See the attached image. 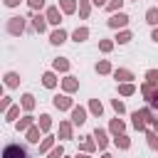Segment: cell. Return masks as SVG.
<instances>
[{"mask_svg": "<svg viewBox=\"0 0 158 158\" xmlns=\"http://www.w3.org/2000/svg\"><path fill=\"white\" fill-rule=\"evenodd\" d=\"M101 158H111V156H109V153H104V156H101Z\"/></svg>", "mask_w": 158, "mask_h": 158, "instance_id": "681fc988", "label": "cell"}, {"mask_svg": "<svg viewBox=\"0 0 158 158\" xmlns=\"http://www.w3.org/2000/svg\"><path fill=\"white\" fill-rule=\"evenodd\" d=\"M84 121H86V109L84 106H74L72 109V123L74 126H81Z\"/></svg>", "mask_w": 158, "mask_h": 158, "instance_id": "8992f818", "label": "cell"}, {"mask_svg": "<svg viewBox=\"0 0 158 158\" xmlns=\"http://www.w3.org/2000/svg\"><path fill=\"white\" fill-rule=\"evenodd\" d=\"M133 91H136V86H133L131 81H128V84H121V86H118V94H121V96H131Z\"/></svg>", "mask_w": 158, "mask_h": 158, "instance_id": "836d02e7", "label": "cell"}, {"mask_svg": "<svg viewBox=\"0 0 158 158\" xmlns=\"http://www.w3.org/2000/svg\"><path fill=\"white\" fill-rule=\"evenodd\" d=\"M20 104H22V109H25V111H32V109H35V96H32V94H22Z\"/></svg>", "mask_w": 158, "mask_h": 158, "instance_id": "44dd1931", "label": "cell"}, {"mask_svg": "<svg viewBox=\"0 0 158 158\" xmlns=\"http://www.w3.org/2000/svg\"><path fill=\"white\" fill-rule=\"evenodd\" d=\"M131 37H133V35H131L128 30H121V32H118V35H116L114 40H116L118 44H126V42H131Z\"/></svg>", "mask_w": 158, "mask_h": 158, "instance_id": "4dcf8cb0", "label": "cell"}, {"mask_svg": "<svg viewBox=\"0 0 158 158\" xmlns=\"http://www.w3.org/2000/svg\"><path fill=\"white\" fill-rule=\"evenodd\" d=\"M40 126H32V128H27V141L30 143H40Z\"/></svg>", "mask_w": 158, "mask_h": 158, "instance_id": "83f0119b", "label": "cell"}, {"mask_svg": "<svg viewBox=\"0 0 158 158\" xmlns=\"http://www.w3.org/2000/svg\"><path fill=\"white\" fill-rule=\"evenodd\" d=\"M151 111H153V118H158V91H156L153 99H151Z\"/></svg>", "mask_w": 158, "mask_h": 158, "instance_id": "60d3db41", "label": "cell"}, {"mask_svg": "<svg viewBox=\"0 0 158 158\" xmlns=\"http://www.w3.org/2000/svg\"><path fill=\"white\" fill-rule=\"evenodd\" d=\"M96 72H99V74H111V62H109V59H101V62L96 64Z\"/></svg>", "mask_w": 158, "mask_h": 158, "instance_id": "1f68e13d", "label": "cell"}, {"mask_svg": "<svg viewBox=\"0 0 158 158\" xmlns=\"http://www.w3.org/2000/svg\"><path fill=\"white\" fill-rule=\"evenodd\" d=\"M0 106H2V109H10V96H5V99L0 101Z\"/></svg>", "mask_w": 158, "mask_h": 158, "instance_id": "ee69618b", "label": "cell"}, {"mask_svg": "<svg viewBox=\"0 0 158 158\" xmlns=\"http://www.w3.org/2000/svg\"><path fill=\"white\" fill-rule=\"evenodd\" d=\"M77 158H89V153H77Z\"/></svg>", "mask_w": 158, "mask_h": 158, "instance_id": "c3c4849f", "label": "cell"}, {"mask_svg": "<svg viewBox=\"0 0 158 158\" xmlns=\"http://www.w3.org/2000/svg\"><path fill=\"white\" fill-rule=\"evenodd\" d=\"M99 49H101V52H106V54H109V52H111V49H114V42H111V40H101V42H99Z\"/></svg>", "mask_w": 158, "mask_h": 158, "instance_id": "f35d334b", "label": "cell"}, {"mask_svg": "<svg viewBox=\"0 0 158 158\" xmlns=\"http://www.w3.org/2000/svg\"><path fill=\"white\" fill-rule=\"evenodd\" d=\"M7 32L10 35H22L25 32V17H10L7 20Z\"/></svg>", "mask_w": 158, "mask_h": 158, "instance_id": "277c9868", "label": "cell"}, {"mask_svg": "<svg viewBox=\"0 0 158 158\" xmlns=\"http://www.w3.org/2000/svg\"><path fill=\"white\" fill-rule=\"evenodd\" d=\"M52 104H54V109H59V111H67V109H74V104H72V99H69L67 94H57V96L52 99Z\"/></svg>", "mask_w": 158, "mask_h": 158, "instance_id": "5b68a950", "label": "cell"}, {"mask_svg": "<svg viewBox=\"0 0 158 158\" xmlns=\"http://www.w3.org/2000/svg\"><path fill=\"white\" fill-rule=\"evenodd\" d=\"M89 111H91L94 116H101V114H104V106H101V101H99V99H91V101H89Z\"/></svg>", "mask_w": 158, "mask_h": 158, "instance_id": "4316f807", "label": "cell"}, {"mask_svg": "<svg viewBox=\"0 0 158 158\" xmlns=\"http://www.w3.org/2000/svg\"><path fill=\"white\" fill-rule=\"evenodd\" d=\"M2 158H30V153H27V148L20 146V143H7V146L2 148Z\"/></svg>", "mask_w": 158, "mask_h": 158, "instance_id": "7a4b0ae2", "label": "cell"}, {"mask_svg": "<svg viewBox=\"0 0 158 158\" xmlns=\"http://www.w3.org/2000/svg\"><path fill=\"white\" fill-rule=\"evenodd\" d=\"M146 81L148 84H158V69H148L146 72Z\"/></svg>", "mask_w": 158, "mask_h": 158, "instance_id": "74e56055", "label": "cell"}, {"mask_svg": "<svg viewBox=\"0 0 158 158\" xmlns=\"http://www.w3.org/2000/svg\"><path fill=\"white\" fill-rule=\"evenodd\" d=\"M146 22H148V25H153V27H158V7L146 10Z\"/></svg>", "mask_w": 158, "mask_h": 158, "instance_id": "d4e9b609", "label": "cell"}, {"mask_svg": "<svg viewBox=\"0 0 158 158\" xmlns=\"http://www.w3.org/2000/svg\"><path fill=\"white\" fill-rule=\"evenodd\" d=\"M123 128H126V123H123L118 116H116V118H111V123H109V131H111L114 136H121V133H123Z\"/></svg>", "mask_w": 158, "mask_h": 158, "instance_id": "8fae6325", "label": "cell"}, {"mask_svg": "<svg viewBox=\"0 0 158 158\" xmlns=\"http://www.w3.org/2000/svg\"><path fill=\"white\" fill-rule=\"evenodd\" d=\"M5 84H7L10 89L20 86V74H17V72H7V74H5Z\"/></svg>", "mask_w": 158, "mask_h": 158, "instance_id": "e0dca14e", "label": "cell"}, {"mask_svg": "<svg viewBox=\"0 0 158 158\" xmlns=\"http://www.w3.org/2000/svg\"><path fill=\"white\" fill-rule=\"evenodd\" d=\"M136 2H138V0H136Z\"/></svg>", "mask_w": 158, "mask_h": 158, "instance_id": "f907efd6", "label": "cell"}, {"mask_svg": "<svg viewBox=\"0 0 158 158\" xmlns=\"http://www.w3.org/2000/svg\"><path fill=\"white\" fill-rule=\"evenodd\" d=\"M111 106H114V111H116L118 116H121V114L126 111V106H123V101H118V99H114V101H111Z\"/></svg>", "mask_w": 158, "mask_h": 158, "instance_id": "ab89813d", "label": "cell"}, {"mask_svg": "<svg viewBox=\"0 0 158 158\" xmlns=\"http://www.w3.org/2000/svg\"><path fill=\"white\" fill-rule=\"evenodd\" d=\"M5 5H7V7H17V5H20V0H5Z\"/></svg>", "mask_w": 158, "mask_h": 158, "instance_id": "f6af8a7d", "label": "cell"}, {"mask_svg": "<svg viewBox=\"0 0 158 158\" xmlns=\"http://www.w3.org/2000/svg\"><path fill=\"white\" fill-rule=\"evenodd\" d=\"M44 17H47L49 25H59V22H62V12H59V7H54V5L47 7V15H44Z\"/></svg>", "mask_w": 158, "mask_h": 158, "instance_id": "ba28073f", "label": "cell"}, {"mask_svg": "<svg viewBox=\"0 0 158 158\" xmlns=\"http://www.w3.org/2000/svg\"><path fill=\"white\" fill-rule=\"evenodd\" d=\"M52 148H54V138H52V136H44L42 143H40V153H49Z\"/></svg>", "mask_w": 158, "mask_h": 158, "instance_id": "603a6c76", "label": "cell"}, {"mask_svg": "<svg viewBox=\"0 0 158 158\" xmlns=\"http://www.w3.org/2000/svg\"><path fill=\"white\" fill-rule=\"evenodd\" d=\"M146 141H148V148L158 151V133L156 131H146Z\"/></svg>", "mask_w": 158, "mask_h": 158, "instance_id": "f1b7e54d", "label": "cell"}, {"mask_svg": "<svg viewBox=\"0 0 158 158\" xmlns=\"http://www.w3.org/2000/svg\"><path fill=\"white\" fill-rule=\"evenodd\" d=\"M91 136H94V141H96V146H99V148H106V146H109V138H106V131H104L101 126H96Z\"/></svg>", "mask_w": 158, "mask_h": 158, "instance_id": "52a82bcc", "label": "cell"}, {"mask_svg": "<svg viewBox=\"0 0 158 158\" xmlns=\"http://www.w3.org/2000/svg\"><path fill=\"white\" fill-rule=\"evenodd\" d=\"M59 138H72V123L69 121H59Z\"/></svg>", "mask_w": 158, "mask_h": 158, "instance_id": "d6986e66", "label": "cell"}, {"mask_svg": "<svg viewBox=\"0 0 158 158\" xmlns=\"http://www.w3.org/2000/svg\"><path fill=\"white\" fill-rule=\"evenodd\" d=\"M47 158H64V146L59 143V146H54L52 151H49V156Z\"/></svg>", "mask_w": 158, "mask_h": 158, "instance_id": "e575fe53", "label": "cell"}, {"mask_svg": "<svg viewBox=\"0 0 158 158\" xmlns=\"http://www.w3.org/2000/svg\"><path fill=\"white\" fill-rule=\"evenodd\" d=\"M17 116H20V106H10V109H7V114H5V118H7V121H15Z\"/></svg>", "mask_w": 158, "mask_h": 158, "instance_id": "8d00e7d4", "label": "cell"}, {"mask_svg": "<svg viewBox=\"0 0 158 158\" xmlns=\"http://www.w3.org/2000/svg\"><path fill=\"white\" fill-rule=\"evenodd\" d=\"M141 91H143V96H146V99L151 101V99H153V94H156L158 89H156V84H148V81H146V84L141 86Z\"/></svg>", "mask_w": 158, "mask_h": 158, "instance_id": "f546056e", "label": "cell"}, {"mask_svg": "<svg viewBox=\"0 0 158 158\" xmlns=\"http://www.w3.org/2000/svg\"><path fill=\"white\" fill-rule=\"evenodd\" d=\"M121 5H123V0H109L106 10H109V12H121Z\"/></svg>", "mask_w": 158, "mask_h": 158, "instance_id": "d590c367", "label": "cell"}, {"mask_svg": "<svg viewBox=\"0 0 158 158\" xmlns=\"http://www.w3.org/2000/svg\"><path fill=\"white\" fill-rule=\"evenodd\" d=\"M114 143H116V148H121V151L131 148V138H128L126 133H121V136H114Z\"/></svg>", "mask_w": 158, "mask_h": 158, "instance_id": "5bb4252c", "label": "cell"}, {"mask_svg": "<svg viewBox=\"0 0 158 158\" xmlns=\"http://www.w3.org/2000/svg\"><path fill=\"white\" fill-rule=\"evenodd\" d=\"M114 79H116V81H121V84H128V81H131V79H136V77H133V72H131V69H116V72H114Z\"/></svg>", "mask_w": 158, "mask_h": 158, "instance_id": "9c48e42d", "label": "cell"}, {"mask_svg": "<svg viewBox=\"0 0 158 158\" xmlns=\"http://www.w3.org/2000/svg\"><path fill=\"white\" fill-rule=\"evenodd\" d=\"M59 7H62L64 15H72L77 10V0H59Z\"/></svg>", "mask_w": 158, "mask_h": 158, "instance_id": "ffe728a7", "label": "cell"}, {"mask_svg": "<svg viewBox=\"0 0 158 158\" xmlns=\"http://www.w3.org/2000/svg\"><path fill=\"white\" fill-rule=\"evenodd\" d=\"M91 2H94L96 7H106V5H109V0H91Z\"/></svg>", "mask_w": 158, "mask_h": 158, "instance_id": "7bdbcfd3", "label": "cell"}, {"mask_svg": "<svg viewBox=\"0 0 158 158\" xmlns=\"http://www.w3.org/2000/svg\"><path fill=\"white\" fill-rule=\"evenodd\" d=\"M49 42H52V44H62V42H67V32H64L62 27L54 30V32L49 35Z\"/></svg>", "mask_w": 158, "mask_h": 158, "instance_id": "7c38bea8", "label": "cell"}, {"mask_svg": "<svg viewBox=\"0 0 158 158\" xmlns=\"http://www.w3.org/2000/svg\"><path fill=\"white\" fill-rule=\"evenodd\" d=\"M32 25H35V30L42 35V32L47 30V17H42V15H35V17H32Z\"/></svg>", "mask_w": 158, "mask_h": 158, "instance_id": "9a60e30c", "label": "cell"}, {"mask_svg": "<svg viewBox=\"0 0 158 158\" xmlns=\"http://www.w3.org/2000/svg\"><path fill=\"white\" fill-rule=\"evenodd\" d=\"M37 126L42 128V133H47V131L52 128V118H49V114H42V116H40V121H37Z\"/></svg>", "mask_w": 158, "mask_h": 158, "instance_id": "7402d4cb", "label": "cell"}, {"mask_svg": "<svg viewBox=\"0 0 158 158\" xmlns=\"http://www.w3.org/2000/svg\"><path fill=\"white\" fill-rule=\"evenodd\" d=\"M131 118H133V128L136 131H146V126L153 121V111L151 109H138V111L131 114Z\"/></svg>", "mask_w": 158, "mask_h": 158, "instance_id": "6da1fadb", "label": "cell"}, {"mask_svg": "<svg viewBox=\"0 0 158 158\" xmlns=\"http://www.w3.org/2000/svg\"><path fill=\"white\" fill-rule=\"evenodd\" d=\"M62 89H64L67 94L77 91V89H79V79H77V77H64V79H62Z\"/></svg>", "mask_w": 158, "mask_h": 158, "instance_id": "30bf717a", "label": "cell"}, {"mask_svg": "<svg viewBox=\"0 0 158 158\" xmlns=\"http://www.w3.org/2000/svg\"><path fill=\"white\" fill-rule=\"evenodd\" d=\"M32 126H35V116H30V114L17 121V131H27V128H32Z\"/></svg>", "mask_w": 158, "mask_h": 158, "instance_id": "4fadbf2b", "label": "cell"}, {"mask_svg": "<svg viewBox=\"0 0 158 158\" xmlns=\"http://www.w3.org/2000/svg\"><path fill=\"white\" fill-rule=\"evenodd\" d=\"M81 151H84V153H94V151H96V141H94V136L86 138V141L81 143Z\"/></svg>", "mask_w": 158, "mask_h": 158, "instance_id": "d6a6232c", "label": "cell"}, {"mask_svg": "<svg viewBox=\"0 0 158 158\" xmlns=\"http://www.w3.org/2000/svg\"><path fill=\"white\" fill-rule=\"evenodd\" d=\"M151 40H153V42H158V27L153 30V35H151Z\"/></svg>", "mask_w": 158, "mask_h": 158, "instance_id": "7dc6e473", "label": "cell"}, {"mask_svg": "<svg viewBox=\"0 0 158 158\" xmlns=\"http://www.w3.org/2000/svg\"><path fill=\"white\" fill-rule=\"evenodd\" d=\"M151 126H153V131L158 133V118H153V121H151Z\"/></svg>", "mask_w": 158, "mask_h": 158, "instance_id": "bcb514c9", "label": "cell"}, {"mask_svg": "<svg viewBox=\"0 0 158 158\" xmlns=\"http://www.w3.org/2000/svg\"><path fill=\"white\" fill-rule=\"evenodd\" d=\"M27 2H30L32 10H42V7H44V0H27Z\"/></svg>", "mask_w": 158, "mask_h": 158, "instance_id": "b9f144b4", "label": "cell"}, {"mask_svg": "<svg viewBox=\"0 0 158 158\" xmlns=\"http://www.w3.org/2000/svg\"><path fill=\"white\" fill-rule=\"evenodd\" d=\"M52 67H54V72H67V69H69V62H67L64 57H57V59L52 62Z\"/></svg>", "mask_w": 158, "mask_h": 158, "instance_id": "484cf974", "label": "cell"}, {"mask_svg": "<svg viewBox=\"0 0 158 158\" xmlns=\"http://www.w3.org/2000/svg\"><path fill=\"white\" fill-rule=\"evenodd\" d=\"M42 84H44L47 89H54V86H57V77H54V72H44V74H42Z\"/></svg>", "mask_w": 158, "mask_h": 158, "instance_id": "ac0fdd59", "label": "cell"}, {"mask_svg": "<svg viewBox=\"0 0 158 158\" xmlns=\"http://www.w3.org/2000/svg\"><path fill=\"white\" fill-rule=\"evenodd\" d=\"M126 25H128V15L126 12H114L109 17V27L111 30H118V27H126Z\"/></svg>", "mask_w": 158, "mask_h": 158, "instance_id": "3957f363", "label": "cell"}, {"mask_svg": "<svg viewBox=\"0 0 158 158\" xmlns=\"http://www.w3.org/2000/svg\"><path fill=\"white\" fill-rule=\"evenodd\" d=\"M91 0H79V17L81 20H86L89 17V12H91V5H89Z\"/></svg>", "mask_w": 158, "mask_h": 158, "instance_id": "cb8c5ba5", "label": "cell"}, {"mask_svg": "<svg viewBox=\"0 0 158 158\" xmlns=\"http://www.w3.org/2000/svg\"><path fill=\"white\" fill-rule=\"evenodd\" d=\"M86 37H89V27H77V30L72 32V40H74V42H84Z\"/></svg>", "mask_w": 158, "mask_h": 158, "instance_id": "2e32d148", "label": "cell"}]
</instances>
